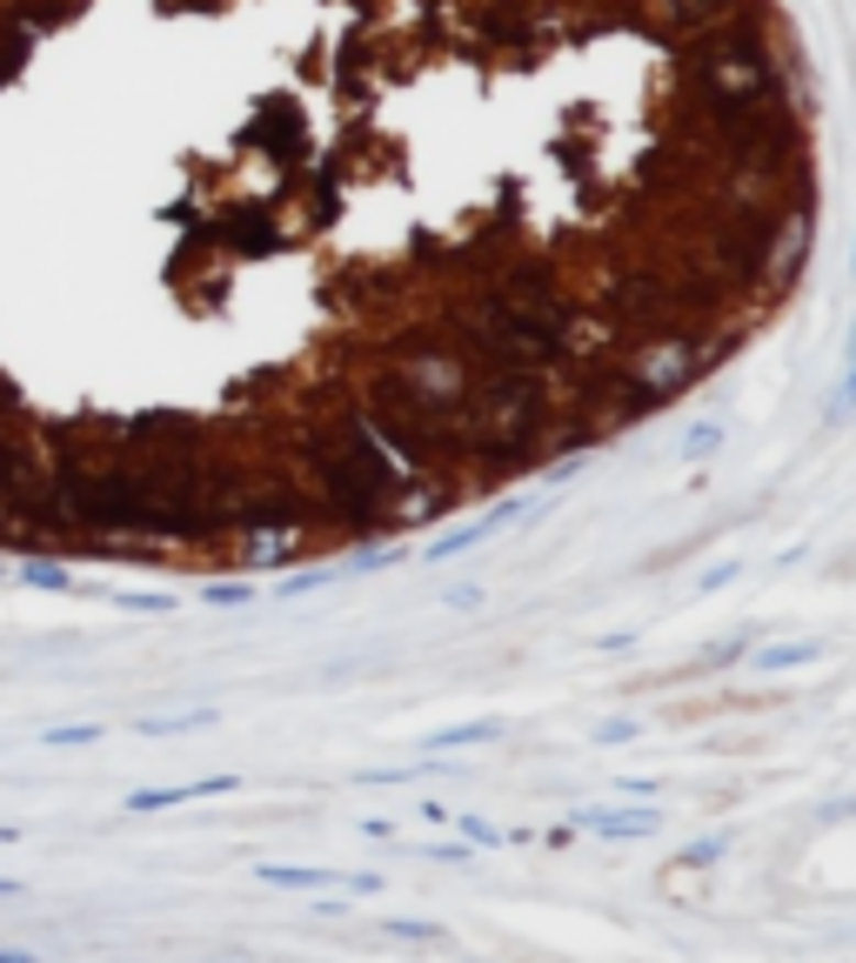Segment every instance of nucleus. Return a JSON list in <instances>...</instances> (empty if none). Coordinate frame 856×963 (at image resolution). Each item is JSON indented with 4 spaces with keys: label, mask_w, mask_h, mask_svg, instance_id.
Instances as JSON below:
<instances>
[{
    "label": "nucleus",
    "mask_w": 856,
    "mask_h": 963,
    "mask_svg": "<svg viewBox=\"0 0 856 963\" xmlns=\"http://www.w3.org/2000/svg\"><path fill=\"white\" fill-rule=\"evenodd\" d=\"M121 609H134V616H167L175 609V595H114Z\"/></svg>",
    "instance_id": "20"
},
{
    "label": "nucleus",
    "mask_w": 856,
    "mask_h": 963,
    "mask_svg": "<svg viewBox=\"0 0 856 963\" xmlns=\"http://www.w3.org/2000/svg\"><path fill=\"white\" fill-rule=\"evenodd\" d=\"M462 836H469V843H482V850H495V843H502V830H495V823H482V817H462Z\"/></svg>",
    "instance_id": "24"
},
{
    "label": "nucleus",
    "mask_w": 856,
    "mask_h": 963,
    "mask_svg": "<svg viewBox=\"0 0 856 963\" xmlns=\"http://www.w3.org/2000/svg\"><path fill=\"white\" fill-rule=\"evenodd\" d=\"M262 884H268V890H321V884H334V869H308V863H262Z\"/></svg>",
    "instance_id": "12"
},
{
    "label": "nucleus",
    "mask_w": 856,
    "mask_h": 963,
    "mask_svg": "<svg viewBox=\"0 0 856 963\" xmlns=\"http://www.w3.org/2000/svg\"><path fill=\"white\" fill-rule=\"evenodd\" d=\"M723 850H729V836H703V843H690V850H682L676 863H690V869H703V863H716Z\"/></svg>",
    "instance_id": "18"
},
{
    "label": "nucleus",
    "mask_w": 856,
    "mask_h": 963,
    "mask_svg": "<svg viewBox=\"0 0 856 963\" xmlns=\"http://www.w3.org/2000/svg\"><path fill=\"white\" fill-rule=\"evenodd\" d=\"M328 576H334V569H295V576L282 582V595H308V589H321Z\"/></svg>",
    "instance_id": "22"
},
{
    "label": "nucleus",
    "mask_w": 856,
    "mask_h": 963,
    "mask_svg": "<svg viewBox=\"0 0 856 963\" xmlns=\"http://www.w3.org/2000/svg\"><path fill=\"white\" fill-rule=\"evenodd\" d=\"M508 522H516V502H502V508H489L482 522H469V529H456V536H442V543H428V562H456V556L482 549L495 529H508Z\"/></svg>",
    "instance_id": "8"
},
{
    "label": "nucleus",
    "mask_w": 856,
    "mask_h": 963,
    "mask_svg": "<svg viewBox=\"0 0 856 963\" xmlns=\"http://www.w3.org/2000/svg\"><path fill=\"white\" fill-rule=\"evenodd\" d=\"M201 797H234V776H195V783H167V790H134L128 810H134V817H154V810L201 803Z\"/></svg>",
    "instance_id": "7"
},
{
    "label": "nucleus",
    "mask_w": 856,
    "mask_h": 963,
    "mask_svg": "<svg viewBox=\"0 0 856 963\" xmlns=\"http://www.w3.org/2000/svg\"><path fill=\"white\" fill-rule=\"evenodd\" d=\"M475 41L495 47V54H523L536 41V0H482L475 8Z\"/></svg>",
    "instance_id": "5"
},
{
    "label": "nucleus",
    "mask_w": 856,
    "mask_h": 963,
    "mask_svg": "<svg viewBox=\"0 0 856 963\" xmlns=\"http://www.w3.org/2000/svg\"><path fill=\"white\" fill-rule=\"evenodd\" d=\"M816 254V201H797V208H777V228H769V248H762V269H756V315L777 308L803 269Z\"/></svg>",
    "instance_id": "2"
},
{
    "label": "nucleus",
    "mask_w": 856,
    "mask_h": 963,
    "mask_svg": "<svg viewBox=\"0 0 856 963\" xmlns=\"http://www.w3.org/2000/svg\"><path fill=\"white\" fill-rule=\"evenodd\" d=\"M716 449H723V428L716 422H696L690 435H682V462H710Z\"/></svg>",
    "instance_id": "15"
},
{
    "label": "nucleus",
    "mask_w": 856,
    "mask_h": 963,
    "mask_svg": "<svg viewBox=\"0 0 856 963\" xmlns=\"http://www.w3.org/2000/svg\"><path fill=\"white\" fill-rule=\"evenodd\" d=\"M288 449H295V456L308 462V475L321 482L315 495H321V522H328L334 536H375V529H388L395 489H402L408 475L388 462V449L362 428L355 395L341 402L334 415H321L315 428H301Z\"/></svg>",
    "instance_id": "1"
},
{
    "label": "nucleus",
    "mask_w": 856,
    "mask_h": 963,
    "mask_svg": "<svg viewBox=\"0 0 856 963\" xmlns=\"http://www.w3.org/2000/svg\"><path fill=\"white\" fill-rule=\"evenodd\" d=\"M569 823L575 830H595V836H656L662 830V810H575Z\"/></svg>",
    "instance_id": "9"
},
{
    "label": "nucleus",
    "mask_w": 856,
    "mask_h": 963,
    "mask_svg": "<svg viewBox=\"0 0 856 963\" xmlns=\"http://www.w3.org/2000/svg\"><path fill=\"white\" fill-rule=\"evenodd\" d=\"M241 536V569H288V562H301V549H308V522H248V529H234Z\"/></svg>",
    "instance_id": "3"
},
{
    "label": "nucleus",
    "mask_w": 856,
    "mask_h": 963,
    "mask_svg": "<svg viewBox=\"0 0 856 963\" xmlns=\"http://www.w3.org/2000/svg\"><path fill=\"white\" fill-rule=\"evenodd\" d=\"M54 749H80V743H101V723H67V730H47Z\"/></svg>",
    "instance_id": "16"
},
{
    "label": "nucleus",
    "mask_w": 856,
    "mask_h": 963,
    "mask_svg": "<svg viewBox=\"0 0 856 963\" xmlns=\"http://www.w3.org/2000/svg\"><path fill=\"white\" fill-rule=\"evenodd\" d=\"M449 602H456V609H475V602H482V589H475V582H462V589H449Z\"/></svg>",
    "instance_id": "26"
},
{
    "label": "nucleus",
    "mask_w": 856,
    "mask_h": 963,
    "mask_svg": "<svg viewBox=\"0 0 856 963\" xmlns=\"http://www.w3.org/2000/svg\"><path fill=\"white\" fill-rule=\"evenodd\" d=\"M0 897H21V884H14V877H0Z\"/></svg>",
    "instance_id": "28"
},
{
    "label": "nucleus",
    "mask_w": 856,
    "mask_h": 963,
    "mask_svg": "<svg viewBox=\"0 0 856 963\" xmlns=\"http://www.w3.org/2000/svg\"><path fill=\"white\" fill-rule=\"evenodd\" d=\"M402 556H408V549H395V543H388V549H362V556H355L349 569H395Z\"/></svg>",
    "instance_id": "21"
},
{
    "label": "nucleus",
    "mask_w": 856,
    "mask_h": 963,
    "mask_svg": "<svg viewBox=\"0 0 856 963\" xmlns=\"http://www.w3.org/2000/svg\"><path fill=\"white\" fill-rule=\"evenodd\" d=\"M208 234H215V248L234 254V261H268V254L282 248V234L268 228V208H221V215L208 221Z\"/></svg>",
    "instance_id": "4"
},
{
    "label": "nucleus",
    "mask_w": 856,
    "mask_h": 963,
    "mask_svg": "<svg viewBox=\"0 0 856 963\" xmlns=\"http://www.w3.org/2000/svg\"><path fill=\"white\" fill-rule=\"evenodd\" d=\"M743 656H749V669H762V676H783V669L816 663V643H769V649H743Z\"/></svg>",
    "instance_id": "11"
},
{
    "label": "nucleus",
    "mask_w": 856,
    "mask_h": 963,
    "mask_svg": "<svg viewBox=\"0 0 856 963\" xmlns=\"http://www.w3.org/2000/svg\"><path fill=\"white\" fill-rule=\"evenodd\" d=\"M21 529H28V522H21V508H14L8 495H0V549H21Z\"/></svg>",
    "instance_id": "19"
},
{
    "label": "nucleus",
    "mask_w": 856,
    "mask_h": 963,
    "mask_svg": "<svg viewBox=\"0 0 856 963\" xmlns=\"http://www.w3.org/2000/svg\"><path fill=\"white\" fill-rule=\"evenodd\" d=\"M743 649H749L743 636H736V643H716V649H710V656H703L696 669H729V663H743Z\"/></svg>",
    "instance_id": "23"
},
{
    "label": "nucleus",
    "mask_w": 856,
    "mask_h": 963,
    "mask_svg": "<svg viewBox=\"0 0 856 963\" xmlns=\"http://www.w3.org/2000/svg\"><path fill=\"white\" fill-rule=\"evenodd\" d=\"M254 141H262L282 167H301V161H308V147H315V141H308V121H301L295 108H275L268 121H254Z\"/></svg>",
    "instance_id": "6"
},
{
    "label": "nucleus",
    "mask_w": 856,
    "mask_h": 963,
    "mask_svg": "<svg viewBox=\"0 0 856 963\" xmlns=\"http://www.w3.org/2000/svg\"><path fill=\"white\" fill-rule=\"evenodd\" d=\"M595 736H603V743H629V736H636V723H629V716H616V723H603Z\"/></svg>",
    "instance_id": "25"
},
{
    "label": "nucleus",
    "mask_w": 856,
    "mask_h": 963,
    "mask_svg": "<svg viewBox=\"0 0 856 963\" xmlns=\"http://www.w3.org/2000/svg\"><path fill=\"white\" fill-rule=\"evenodd\" d=\"M21 956H28V950H14V943H0V963H21Z\"/></svg>",
    "instance_id": "27"
},
{
    "label": "nucleus",
    "mask_w": 856,
    "mask_h": 963,
    "mask_svg": "<svg viewBox=\"0 0 856 963\" xmlns=\"http://www.w3.org/2000/svg\"><path fill=\"white\" fill-rule=\"evenodd\" d=\"M215 710H188V716H141V736H188V730H208Z\"/></svg>",
    "instance_id": "14"
},
{
    "label": "nucleus",
    "mask_w": 856,
    "mask_h": 963,
    "mask_svg": "<svg viewBox=\"0 0 856 963\" xmlns=\"http://www.w3.org/2000/svg\"><path fill=\"white\" fill-rule=\"evenodd\" d=\"M21 582H28V589H54V595H67V589H74V569H67L61 556H28V562H21Z\"/></svg>",
    "instance_id": "13"
},
{
    "label": "nucleus",
    "mask_w": 856,
    "mask_h": 963,
    "mask_svg": "<svg viewBox=\"0 0 856 963\" xmlns=\"http://www.w3.org/2000/svg\"><path fill=\"white\" fill-rule=\"evenodd\" d=\"M201 595H208L215 609H241V602H254V589H248V582H208Z\"/></svg>",
    "instance_id": "17"
},
{
    "label": "nucleus",
    "mask_w": 856,
    "mask_h": 963,
    "mask_svg": "<svg viewBox=\"0 0 856 963\" xmlns=\"http://www.w3.org/2000/svg\"><path fill=\"white\" fill-rule=\"evenodd\" d=\"M0 576H8V569H0Z\"/></svg>",
    "instance_id": "29"
},
{
    "label": "nucleus",
    "mask_w": 856,
    "mask_h": 963,
    "mask_svg": "<svg viewBox=\"0 0 856 963\" xmlns=\"http://www.w3.org/2000/svg\"><path fill=\"white\" fill-rule=\"evenodd\" d=\"M482 743H502V723L482 716V723H456V730H436L428 736V756H442V749H482Z\"/></svg>",
    "instance_id": "10"
}]
</instances>
